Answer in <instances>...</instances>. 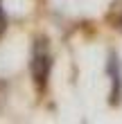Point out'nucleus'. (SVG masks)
I'll return each mask as SVG.
<instances>
[{"label":"nucleus","mask_w":122,"mask_h":124,"mask_svg":"<svg viewBox=\"0 0 122 124\" xmlns=\"http://www.w3.org/2000/svg\"><path fill=\"white\" fill-rule=\"evenodd\" d=\"M32 77L36 81L39 88H43L48 81V75H50V52H48V45L45 41H36L34 43V50H32Z\"/></svg>","instance_id":"f257e3e1"},{"label":"nucleus","mask_w":122,"mask_h":124,"mask_svg":"<svg viewBox=\"0 0 122 124\" xmlns=\"http://www.w3.org/2000/svg\"><path fill=\"white\" fill-rule=\"evenodd\" d=\"M109 75H111V84H113V88H111V101L115 104L118 101V95H120V88H122V79H120V68H118V59H115V54H111V59H109Z\"/></svg>","instance_id":"f03ea898"},{"label":"nucleus","mask_w":122,"mask_h":124,"mask_svg":"<svg viewBox=\"0 0 122 124\" xmlns=\"http://www.w3.org/2000/svg\"><path fill=\"white\" fill-rule=\"evenodd\" d=\"M120 27H122V23H120Z\"/></svg>","instance_id":"7ed1b4c3"}]
</instances>
